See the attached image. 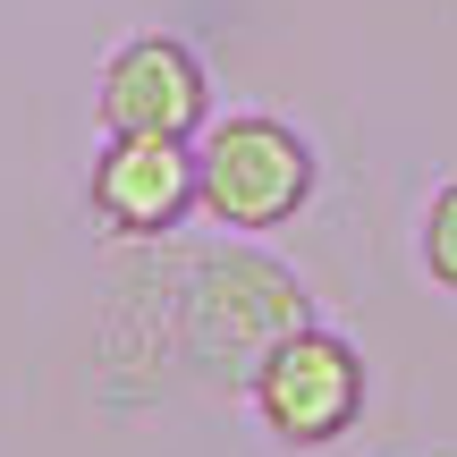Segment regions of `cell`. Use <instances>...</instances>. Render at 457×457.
<instances>
[{"label":"cell","mask_w":457,"mask_h":457,"mask_svg":"<svg viewBox=\"0 0 457 457\" xmlns=\"http://www.w3.org/2000/svg\"><path fill=\"white\" fill-rule=\"evenodd\" d=\"M313 305L279 262L262 254H212L195 279V330L212 356H245V373L262 364V347H279L288 330H305Z\"/></svg>","instance_id":"5"},{"label":"cell","mask_w":457,"mask_h":457,"mask_svg":"<svg viewBox=\"0 0 457 457\" xmlns=\"http://www.w3.org/2000/svg\"><path fill=\"white\" fill-rule=\"evenodd\" d=\"M424 271L457 296V179L432 195V212H424Z\"/></svg>","instance_id":"6"},{"label":"cell","mask_w":457,"mask_h":457,"mask_svg":"<svg viewBox=\"0 0 457 457\" xmlns=\"http://www.w3.org/2000/svg\"><path fill=\"white\" fill-rule=\"evenodd\" d=\"M94 111H102L111 136H204L212 77H204V60L179 34H136V43L111 51Z\"/></svg>","instance_id":"3"},{"label":"cell","mask_w":457,"mask_h":457,"mask_svg":"<svg viewBox=\"0 0 457 457\" xmlns=\"http://www.w3.org/2000/svg\"><path fill=\"white\" fill-rule=\"evenodd\" d=\"M187 212H204L195 195V136H111L94 162V220L111 237H162Z\"/></svg>","instance_id":"4"},{"label":"cell","mask_w":457,"mask_h":457,"mask_svg":"<svg viewBox=\"0 0 457 457\" xmlns=\"http://www.w3.org/2000/svg\"><path fill=\"white\" fill-rule=\"evenodd\" d=\"M364 390H373V381H364V356L339 339V330H322V322H305L279 347H262V364L245 373V398H254L262 432H271L279 449L347 441L356 415H364Z\"/></svg>","instance_id":"2"},{"label":"cell","mask_w":457,"mask_h":457,"mask_svg":"<svg viewBox=\"0 0 457 457\" xmlns=\"http://www.w3.org/2000/svg\"><path fill=\"white\" fill-rule=\"evenodd\" d=\"M195 195L220 228H279L313 204V145L271 111H237L195 136Z\"/></svg>","instance_id":"1"}]
</instances>
